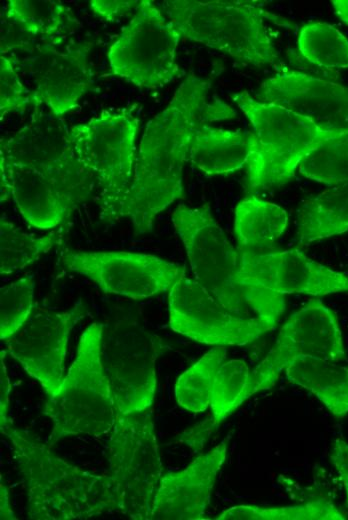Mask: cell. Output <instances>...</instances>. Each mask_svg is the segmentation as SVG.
Segmentation results:
<instances>
[{
	"instance_id": "obj_38",
	"label": "cell",
	"mask_w": 348,
	"mask_h": 520,
	"mask_svg": "<svg viewBox=\"0 0 348 520\" xmlns=\"http://www.w3.org/2000/svg\"><path fill=\"white\" fill-rule=\"evenodd\" d=\"M1 492H0V515H1V519L4 520V519H9V520H14L16 519L13 511H12V508L10 506V503H9V497H8V490L6 488V486L4 485L3 483V478L1 477Z\"/></svg>"
},
{
	"instance_id": "obj_4",
	"label": "cell",
	"mask_w": 348,
	"mask_h": 520,
	"mask_svg": "<svg viewBox=\"0 0 348 520\" xmlns=\"http://www.w3.org/2000/svg\"><path fill=\"white\" fill-rule=\"evenodd\" d=\"M161 6L181 35L191 41L256 67L282 64L265 23H290L267 11L264 2L167 0Z\"/></svg>"
},
{
	"instance_id": "obj_16",
	"label": "cell",
	"mask_w": 348,
	"mask_h": 520,
	"mask_svg": "<svg viewBox=\"0 0 348 520\" xmlns=\"http://www.w3.org/2000/svg\"><path fill=\"white\" fill-rule=\"evenodd\" d=\"M235 281L279 294L323 296L348 292V275L322 265L299 249L272 253L239 250Z\"/></svg>"
},
{
	"instance_id": "obj_19",
	"label": "cell",
	"mask_w": 348,
	"mask_h": 520,
	"mask_svg": "<svg viewBox=\"0 0 348 520\" xmlns=\"http://www.w3.org/2000/svg\"><path fill=\"white\" fill-rule=\"evenodd\" d=\"M1 198L11 197L23 218L39 229L58 226L88 196L35 168L0 160Z\"/></svg>"
},
{
	"instance_id": "obj_20",
	"label": "cell",
	"mask_w": 348,
	"mask_h": 520,
	"mask_svg": "<svg viewBox=\"0 0 348 520\" xmlns=\"http://www.w3.org/2000/svg\"><path fill=\"white\" fill-rule=\"evenodd\" d=\"M227 443L197 456L185 469L162 476L150 520L203 519L218 472L226 460Z\"/></svg>"
},
{
	"instance_id": "obj_3",
	"label": "cell",
	"mask_w": 348,
	"mask_h": 520,
	"mask_svg": "<svg viewBox=\"0 0 348 520\" xmlns=\"http://www.w3.org/2000/svg\"><path fill=\"white\" fill-rule=\"evenodd\" d=\"M171 220L195 280L235 316L275 327L286 308L284 295L235 281L239 252L213 218L210 204L179 205Z\"/></svg>"
},
{
	"instance_id": "obj_12",
	"label": "cell",
	"mask_w": 348,
	"mask_h": 520,
	"mask_svg": "<svg viewBox=\"0 0 348 520\" xmlns=\"http://www.w3.org/2000/svg\"><path fill=\"white\" fill-rule=\"evenodd\" d=\"M0 160L35 168L89 196L96 184L80 162L70 129L51 112H35L29 123L1 141Z\"/></svg>"
},
{
	"instance_id": "obj_15",
	"label": "cell",
	"mask_w": 348,
	"mask_h": 520,
	"mask_svg": "<svg viewBox=\"0 0 348 520\" xmlns=\"http://www.w3.org/2000/svg\"><path fill=\"white\" fill-rule=\"evenodd\" d=\"M86 314L81 301L64 311L34 307L25 323L4 340L9 354L47 396L55 394L63 381L70 332Z\"/></svg>"
},
{
	"instance_id": "obj_30",
	"label": "cell",
	"mask_w": 348,
	"mask_h": 520,
	"mask_svg": "<svg viewBox=\"0 0 348 520\" xmlns=\"http://www.w3.org/2000/svg\"><path fill=\"white\" fill-rule=\"evenodd\" d=\"M66 7L54 0H9L5 19L28 35L52 37L63 27Z\"/></svg>"
},
{
	"instance_id": "obj_22",
	"label": "cell",
	"mask_w": 348,
	"mask_h": 520,
	"mask_svg": "<svg viewBox=\"0 0 348 520\" xmlns=\"http://www.w3.org/2000/svg\"><path fill=\"white\" fill-rule=\"evenodd\" d=\"M287 379L311 392L335 418L348 414V365L299 358L286 370Z\"/></svg>"
},
{
	"instance_id": "obj_10",
	"label": "cell",
	"mask_w": 348,
	"mask_h": 520,
	"mask_svg": "<svg viewBox=\"0 0 348 520\" xmlns=\"http://www.w3.org/2000/svg\"><path fill=\"white\" fill-rule=\"evenodd\" d=\"M166 349L159 336L131 315L104 325L102 361L116 413L150 409L157 387L156 361Z\"/></svg>"
},
{
	"instance_id": "obj_25",
	"label": "cell",
	"mask_w": 348,
	"mask_h": 520,
	"mask_svg": "<svg viewBox=\"0 0 348 520\" xmlns=\"http://www.w3.org/2000/svg\"><path fill=\"white\" fill-rule=\"evenodd\" d=\"M63 236L62 230L34 236L22 231L2 216L0 220L1 274H11L25 268L61 243Z\"/></svg>"
},
{
	"instance_id": "obj_11",
	"label": "cell",
	"mask_w": 348,
	"mask_h": 520,
	"mask_svg": "<svg viewBox=\"0 0 348 520\" xmlns=\"http://www.w3.org/2000/svg\"><path fill=\"white\" fill-rule=\"evenodd\" d=\"M345 356L336 313L320 299H311L287 319L275 344L250 372L242 403L259 391L273 387L281 373L299 358L338 363Z\"/></svg>"
},
{
	"instance_id": "obj_34",
	"label": "cell",
	"mask_w": 348,
	"mask_h": 520,
	"mask_svg": "<svg viewBox=\"0 0 348 520\" xmlns=\"http://www.w3.org/2000/svg\"><path fill=\"white\" fill-rule=\"evenodd\" d=\"M139 2L132 0H92L90 1V8L95 15L111 22L131 11L134 12Z\"/></svg>"
},
{
	"instance_id": "obj_35",
	"label": "cell",
	"mask_w": 348,
	"mask_h": 520,
	"mask_svg": "<svg viewBox=\"0 0 348 520\" xmlns=\"http://www.w3.org/2000/svg\"><path fill=\"white\" fill-rule=\"evenodd\" d=\"M218 426L219 425L211 417L185 430L179 436V439L192 451L199 452Z\"/></svg>"
},
{
	"instance_id": "obj_23",
	"label": "cell",
	"mask_w": 348,
	"mask_h": 520,
	"mask_svg": "<svg viewBox=\"0 0 348 520\" xmlns=\"http://www.w3.org/2000/svg\"><path fill=\"white\" fill-rule=\"evenodd\" d=\"M348 230V184L329 188L303 202L298 213L299 243L342 234Z\"/></svg>"
},
{
	"instance_id": "obj_9",
	"label": "cell",
	"mask_w": 348,
	"mask_h": 520,
	"mask_svg": "<svg viewBox=\"0 0 348 520\" xmlns=\"http://www.w3.org/2000/svg\"><path fill=\"white\" fill-rule=\"evenodd\" d=\"M181 36L153 1L141 0L108 49L111 73L139 88L167 85L179 74L177 48Z\"/></svg>"
},
{
	"instance_id": "obj_13",
	"label": "cell",
	"mask_w": 348,
	"mask_h": 520,
	"mask_svg": "<svg viewBox=\"0 0 348 520\" xmlns=\"http://www.w3.org/2000/svg\"><path fill=\"white\" fill-rule=\"evenodd\" d=\"M64 266L86 276L104 292L141 299L166 292L185 273V267L158 256L124 251L65 250Z\"/></svg>"
},
{
	"instance_id": "obj_5",
	"label": "cell",
	"mask_w": 348,
	"mask_h": 520,
	"mask_svg": "<svg viewBox=\"0 0 348 520\" xmlns=\"http://www.w3.org/2000/svg\"><path fill=\"white\" fill-rule=\"evenodd\" d=\"M232 100L253 128L254 147L246 166L250 190L286 183L315 147L348 131L321 127L285 107L260 101L246 91L233 94Z\"/></svg>"
},
{
	"instance_id": "obj_7",
	"label": "cell",
	"mask_w": 348,
	"mask_h": 520,
	"mask_svg": "<svg viewBox=\"0 0 348 520\" xmlns=\"http://www.w3.org/2000/svg\"><path fill=\"white\" fill-rule=\"evenodd\" d=\"M138 131L139 120L127 109L102 110L70 128L75 152L99 189L103 221L119 218L133 177Z\"/></svg>"
},
{
	"instance_id": "obj_18",
	"label": "cell",
	"mask_w": 348,
	"mask_h": 520,
	"mask_svg": "<svg viewBox=\"0 0 348 520\" xmlns=\"http://www.w3.org/2000/svg\"><path fill=\"white\" fill-rule=\"evenodd\" d=\"M92 46L84 42L63 50L45 49L30 61L34 107L44 104L61 117L79 106L93 84L88 63Z\"/></svg>"
},
{
	"instance_id": "obj_37",
	"label": "cell",
	"mask_w": 348,
	"mask_h": 520,
	"mask_svg": "<svg viewBox=\"0 0 348 520\" xmlns=\"http://www.w3.org/2000/svg\"><path fill=\"white\" fill-rule=\"evenodd\" d=\"M5 351H1V364H0V423L7 420L8 417V406H9V393L11 391L10 381L6 371V365L4 363Z\"/></svg>"
},
{
	"instance_id": "obj_14",
	"label": "cell",
	"mask_w": 348,
	"mask_h": 520,
	"mask_svg": "<svg viewBox=\"0 0 348 520\" xmlns=\"http://www.w3.org/2000/svg\"><path fill=\"white\" fill-rule=\"evenodd\" d=\"M168 311L173 331L208 345H246L274 328L230 313L185 273L169 290Z\"/></svg>"
},
{
	"instance_id": "obj_26",
	"label": "cell",
	"mask_w": 348,
	"mask_h": 520,
	"mask_svg": "<svg viewBox=\"0 0 348 520\" xmlns=\"http://www.w3.org/2000/svg\"><path fill=\"white\" fill-rule=\"evenodd\" d=\"M297 46L301 56L316 67L329 71L348 68V39L331 24L306 23L299 31Z\"/></svg>"
},
{
	"instance_id": "obj_39",
	"label": "cell",
	"mask_w": 348,
	"mask_h": 520,
	"mask_svg": "<svg viewBox=\"0 0 348 520\" xmlns=\"http://www.w3.org/2000/svg\"><path fill=\"white\" fill-rule=\"evenodd\" d=\"M332 5L336 15L348 25V0H333Z\"/></svg>"
},
{
	"instance_id": "obj_6",
	"label": "cell",
	"mask_w": 348,
	"mask_h": 520,
	"mask_svg": "<svg viewBox=\"0 0 348 520\" xmlns=\"http://www.w3.org/2000/svg\"><path fill=\"white\" fill-rule=\"evenodd\" d=\"M104 325L92 323L82 333L77 355L57 392L45 403L44 413L52 421L48 446L77 435L110 433L116 410L102 361Z\"/></svg>"
},
{
	"instance_id": "obj_31",
	"label": "cell",
	"mask_w": 348,
	"mask_h": 520,
	"mask_svg": "<svg viewBox=\"0 0 348 520\" xmlns=\"http://www.w3.org/2000/svg\"><path fill=\"white\" fill-rule=\"evenodd\" d=\"M249 367L241 359L223 362L216 372L210 399L212 418L219 425L241 404L248 384Z\"/></svg>"
},
{
	"instance_id": "obj_24",
	"label": "cell",
	"mask_w": 348,
	"mask_h": 520,
	"mask_svg": "<svg viewBox=\"0 0 348 520\" xmlns=\"http://www.w3.org/2000/svg\"><path fill=\"white\" fill-rule=\"evenodd\" d=\"M287 224L288 215L281 206L254 195L243 198L235 207L234 232L239 250L270 246Z\"/></svg>"
},
{
	"instance_id": "obj_27",
	"label": "cell",
	"mask_w": 348,
	"mask_h": 520,
	"mask_svg": "<svg viewBox=\"0 0 348 520\" xmlns=\"http://www.w3.org/2000/svg\"><path fill=\"white\" fill-rule=\"evenodd\" d=\"M226 353L222 346L213 348L178 377L174 390L179 406L194 413L210 406L214 378Z\"/></svg>"
},
{
	"instance_id": "obj_8",
	"label": "cell",
	"mask_w": 348,
	"mask_h": 520,
	"mask_svg": "<svg viewBox=\"0 0 348 520\" xmlns=\"http://www.w3.org/2000/svg\"><path fill=\"white\" fill-rule=\"evenodd\" d=\"M108 461L119 513L150 520L162 463L150 409L116 413L107 443Z\"/></svg>"
},
{
	"instance_id": "obj_29",
	"label": "cell",
	"mask_w": 348,
	"mask_h": 520,
	"mask_svg": "<svg viewBox=\"0 0 348 520\" xmlns=\"http://www.w3.org/2000/svg\"><path fill=\"white\" fill-rule=\"evenodd\" d=\"M298 171L328 186L348 184V131L321 142L301 161Z\"/></svg>"
},
{
	"instance_id": "obj_17",
	"label": "cell",
	"mask_w": 348,
	"mask_h": 520,
	"mask_svg": "<svg viewBox=\"0 0 348 520\" xmlns=\"http://www.w3.org/2000/svg\"><path fill=\"white\" fill-rule=\"evenodd\" d=\"M256 99L292 110L328 129L348 130V87L300 71L264 80Z\"/></svg>"
},
{
	"instance_id": "obj_2",
	"label": "cell",
	"mask_w": 348,
	"mask_h": 520,
	"mask_svg": "<svg viewBox=\"0 0 348 520\" xmlns=\"http://www.w3.org/2000/svg\"><path fill=\"white\" fill-rule=\"evenodd\" d=\"M25 483L30 519H88L119 513L109 475H96L57 456L48 444L14 426L0 423Z\"/></svg>"
},
{
	"instance_id": "obj_28",
	"label": "cell",
	"mask_w": 348,
	"mask_h": 520,
	"mask_svg": "<svg viewBox=\"0 0 348 520\" xmlns=\"http://www.w3.org/2000/svg\"><path fill=\"white\" fill-rule=\"evenodd\" d=\"M342 512L330 499L318 497L303 504L284 507L236 505L224 510L216 520H344Z\"/></svg>"
},
{
	"instance_id": "obj_21",
	"label": "cell",
	"mask_w": 348,
	"mask_h": 520,
	"mask_svg": "<svg viewBox=\"0 0 348 520\" xmlns=\"http://www.w3.org/2000/svg\"><path fill=\"white\" fill-rule=\"evenodd\" d=\"M253 132L198 124L192 135L188 160L207 175H227L247 166L254 147Z\"/></svg>"
},
{
	"instance_id": "obj_1",
	"label": "cell",
	"mask_w": 348,
	"mask_h": 520,
	"mask_svg": "<svg viewBox=\"0 0 348 520\" xmlns=\"http://www.w3.org/2000/svg\"><path fill=\"white\" fill-rule=\"evenodd\" d=\"M211 81L190 73L160 113L145 127L133 177L120 208L137 234L150 232L156 216L184 198L183 169L195 127L234 118L220 99L209 100Z\"/></svg>"
},
{
	"instance_id": "obj_36",
	"label": "cell",
	"mask_w": 348,
	"mask_h": 520,
	"mask_svg": "<svg viewBox=\"0 0 348 520\" xmlns=\"http://www.w3.org/2000/svg\"><path fill=\"white\" fill-rule=\"evenodd\" d=\"M330 459L343 482L348 506V442L342 438L335 439L332 444Z\"/></svg>"
},
{
	"instance_id": "obj_32",
	"label": "cell",
	"mask_w": 348,
	"mask_h": 520,
	"mask_svg": "<svg viewBox=\"0 0 348 520\" xmlns=\"http://www.w3.org/2000/svg\"><path fill=\"white\" fill-rule=\"evenodd\" d=\"M35 282L32 275L24 276L0 289V338L12 336L34 309Z\"/></svg>"
},
{
	"instance_id": "obj_33",
	"label": "cell",
	"mask_w": 348,
	"mask_h": 520,
	"mask_svg": "<svg viewBox=\"0 0 348 520\" xmlns=\"http://www.w3.org/2000/svg\"><path fill=\"white\" fill-rule=\"evenodd\" d=\"M33 105V92L21 81L12 61L0 56V118L13 111L24 110Z\"/></svg>"
}]
</instances>
